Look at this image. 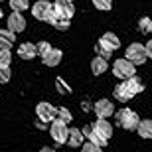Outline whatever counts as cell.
I'll use <instances>...</instances> for the list:
<instances>
[{
    "instance_id": "cell-23",
    "label": "cell",
    "mask_w": 152,
    "mask_h": 152,
    "mask_svg": "<svg viewBox=\"0 0 152 152\" xmlns=\"http://www.w3.org/2000/svg\"><path fill=\"white\" fill-rule=\"evenodd\" d=\"M10 61H12V51L6 48H0V67L10 65Z\"/></svg>"
},
{
    "instance_id": "cell-27",
    "label": "cell",
    "mask_w": 152,
    "mask_h": 152,
    "mask_svg": "<svg viewBox=\"0 0 152 152\" xmlns=\"http://www.w3.org/2000/svg\"><path fill=\"white\" fill-rule=\"evenodd\" d=\"M12 77V71H10V65H4L0 67V83H8Z\"/></svg>"
},
{
    "instance_id": "cell-28",
    "label": "cell",
    "mask_w": 152,
    "mask_h": 152,
    "mask_svg": "<svg viewBox=\"0 0 152 152\" xmlns=\"http://www.w3.org/2000/svg\"><path fill=\"white\" fill-rule=\"evenodd\" d=\"M95 53H97V56H101V57H105V59H109V57L113 56V51L107 50V48H103L99 42H97V45H95Z\"/></svg>"
},
{
    "instance_id": "cell-11",
    "label": "cell",
    "mask_w": 152,
    "mask_h": 152,
    "mask_svg": "<svg viewBox=\"0 0 152 152\" xmlns=\"http://www.w3.org/2000/svg\"><path fill=\"white\" fill-rule=\"evenodd\" d=\"M95 113L99 118H109V117H113V113H115V105L109 99H99L95 103Z\"/></svg>"
},
{
    "instance_id": "cell-19",
    "label": "cell",
    "mask_w": 152,
    "mask_h": 152,
    "mask_svg": "<svg viewBox=\"0 0 152 152\" xmlns=\"http://www.w3.org/2000/svg\"><path fill=\"white\" fill-rule=\"evenodd\" d=\"M136 130H138V134H140L142 138H150V136H152V121H150V118L138 121V124H136Z\"/></svg>"
},
{
    "instance_id": "cell-31",
    "label": "cell",
    "mask_w": 152,
    "mask_h": 152,
    "mask_svg": "<svg viewBox=\"0 0 152 152\" xmlns=\"http://www.w3.org/2000/svg\"><path fill=\"white\" fill-rule=\"evenodd\" d=\"M144 51H146V57H150V56H152V44H150V42L144 45Z\"/></svg>"
},
{
    "instance_id": "cell-24",
    "label": "cell",
    "mask_w": 152,
    "mask_h": 152,
    "mask_svg": "<svg viewBox=\"0 0 152 152\" xmlns=\"http://www.w3.org/2000/svg\"><path fill=\"white\" fill-rule=\"evenodd\" d=\"M93 6H95L97 10L107 12V10L113 8V0H93Z\"/></svg>"
},
{
    "instance_id": "cell-15",
    "label": "cell",
    "mask_w": 152,
    "mask_h": 152,
    "mask_svg": "<svg viewBox=\"0 0 152 152\" xmlns=\"http://www.w3.org/2000/svg\"><path fill=\"white\" fill-rule=\"evenodd\" d=\"M45 22H48V24H51V26H53L56 30H61V32L69 28V20H67V18L57 16V14H56L53 10L50 12V16H48V20H45Z\"/></svg>"
},
{
    "instance_id": "cell-21",
    "label": "cell",
    "mask_w": 152,
    "mask_h": 152,
    "mask_svg": "<svg viewBox=\"0 0 152 152\" xmlns=\"http://www.w3.org/2000/svg\"><path fill=\"white\" fill-rule=\"evenodd\" d=\"M8 2H10V8L16 12H22L30 8V0H8Z\"/></svg>"
},
{
    "instance_id": "cell-30",
    "label": "cell",
    "mask_w": 152,
    "mask_h": 152,
    "mask_svg": "<svg viewBox=\"0 0 152 152\" xmlns=\"http://www.w3.org/2000/svg\"><path fill=\"white\" fill-rule=\"evenodd\" d=\"M81 148H83V150L85 152H99V150H101V146H97V144H95V142H85V144H81Z\"/></svg>"
},
{
    "instance_id": "cell-29",
    "label": "cell",
    "mask_w": 152,
    "mask_h": 152,
    "mask_svg": "<svg viewBox=\"0 0 152 152\" xmlns=\"http://www.w3.org/2000/svg\"><path fill=\"white\" fill-rule=\"evenodd\" d=\"M50 48H51V45L48 44V42H38V44H36V53H38V56H42V53H45Z\"/></svg>"
},
{
    "instance_id": "cell-20",
    "label": "cell",
    "mask_w": 152,
    "mask_h": 152,
    "mask_svg": "<svg viewBox=\"0 0 152 152\" xmlns=\"http://www.w3.org/2000/svg\"><path fill=\"white\" fill-rule=\"evenodd\" d=\"M126 83H129L130 91H132L134 95H138V93H142V91H144V83H142V81H140L138 77H136V75L129 77V79H126Z\"/></svg>"
},
{
    "instance_id": "cell-1",
    "label": "cell",
    "mask_w": 152,
    "mask_h": 152,
    "mask_svg": "<svg viewBox=\"0 0 152 152\" xmlns=\"http://www.w3.org/2000/svg\"><path fill=\"white\" fill-rule=\"evenodd\" d=\"M113 73L117 75L118 79H129V77H132V75H136V65H132L126 57H121V59H115Z\"/></svg>"
},
{
    "instance_id": "cell-32",
    "label": "cell",
    "mask_w": 152,
    "mask_h": 152,
    "mask_svg": "<svg viewBox=\"0 0 152 152\" xmlns=\"http://www.w3.org/2000/svg\"><path fill=\"white\" fill-rule=\"evenodd\" d=\"M0 18H2V8H0Z\"/></svg>"
},
{
    "instance_id": "cell-9",
    "label": "cell",
    "mask_w": 152,
    "mask_h": 152,
    "mask_svg": "<svg viewBox=\"0 0 152 152\" xmlns=\"http://www.w3.org/2000/svg\"><path fill=\"white\" fill-rule=\"evenodd\" d=\"M42 61H44V65H48V67H56V65H59V61H61V50H57V48H50V50L45 51V53H42Z\"/></svg>"
},
{
    "instance_id": "cell-2",
    "label": "cell",
    "mask_w": 152,
    "mask_h": 152,
    "mask_svg": "<svg viewBox=\"0 0 152 152\" xmlns=\"http://www.w3.org/2000/svg\"><path fill=\"white\" fill-rule=\"evenodd\" d=\"M67 132H69V129H67V124L63 123L61 118H51V126H50V134H51V138L57 142V144H65V140H67Z\"/></svg>"
},
{
    "instance_id": "cell-25",
    "label": "cell",
    "mask_w": 152,
    "mask_h": 152,
    "mask_svg": "<svg viewBox=\"0 0 152 152\" xmlns=\"http://www.w3.org/2000/svg\"><path fill=\"white\" fill-rule=\"evenodd\" d=\"M56 87H57V91H59L61 95H69V93H71L69 85L63 81V77H56Z\"/></svg>"
},
{
    "instance_id": "cell-12",
    "label": "cell",
    "mask_w": 152,
    "mask_h": 152,
    "mask_svg": "<svg viewBox=\"0 0 152 152\" xmlns=\"http://www.w3.org/2000/svg\"><path fill=\"white\" fill-rule=\"evenodd\" d=\"M99 44L103 45V48H107V50L115 51L121 48V39H118L117 34H113V32H105V34L101 36V39H99Z\"/></svg>"
},
{
    "instance_id": "cell-14",
    "label": "cell",
    "mask_w": 152,
    "mask_h": 152,
    "mask_svg": "<svg viewBox=\"0 0 152 152\" xmlns=\"http://www.w3.org/2000/svg\"><path fill=\"white\" fill-rule=\"evenodd\" d=\"M91 126H93V129H95L101 136H105L107 140L111 138V134H113V126H111V123H109V121H105V118H99V121H95Z\"/></svg>"
},
{
    "instance_id": "cell-16",
    "label": "cell",
    "mask_w": 152,
    "mask_h": 152,
    "mask_svg": "<svg viewBox=\"0 0 152 152\" xmlns=\"http://www.w3.org/2000/svg\"><path fill=\"white\" fill-rule=\"evenodd\" d=\"M83 140H85V136H83V132H81V129H69L67 140H65L69 146L77 148V146H81V144H83Z\"/></svg>"
},
{
    "instance_id": "cell-33",
    "label": "cell",
    "mask_w": 152,
    "mask_h": 152,
    "mask_svg": "<svg viewBox=\"0 0 152 152\" xmlns=\"http://www.w3.org/2000/svg\"><path fill=\"white\" fill-rule=\"evenodd\" d=\"M71 2H73V0H71Z\"/></svg>"
},
{
    "instance_id": "cell-13",
    "label": "cell",
    "mask_w": 152,
    "mask_h": 152,
    "mask_svg": "<svg viewBox=\"0 0 152 152\" xmlns=\"http://www.w3.org/2000/svg\"><path fill=\"white\" fill-rule=\"evenodd\" d=\"M36 56H38V53H36V45L32 44V42H24V44L18 45V57L30 61V59H34Z\"/></svg>"
},
{
    "instance_id": "cell-6",
    "label": "cell",
    "mask_w": 152,
    "mask_h": 152,
    "mask_svg": "<svg viewBox=\"0 0 152 152\" xmlns=\"http://www.w3.org/2000/svg\"><path fill=\"white\" fill-rule=\"evenodd\" d=\"M36 115H38V118H39V121H44V123H50L51 118H56L57 109L53 107L51 103L42 101V103H38V105H36Z\"/></svg>"
},
{
    "instance_id": "cell-5",
    "label": "cell",
    "mask_w": 152,
    "mask_h": 152,
    "mask_svg": "<svg viewBox=\"0 0 152 152\" xmlns=\"http://www.w3.org/2000/svg\"><path fill=\"white\" fill-rule=\"evenodd\" d=\"M51 10L56 12L57 16L61 18H67V20H71L75 14V6L71 0H56L53 4H51Z\"/></svg>"
},
{
    "instance_id": "cell-34",
    "label": "cell",
    "mask_w": 152,
    "mask_h": 152,
    "mask_svg": "<svg viewBox=\"0 0 152 152\" xmlns=\"http://www.w3.org/2000/svg\"><path fill=\"white\" fill-rule=\"evenodd\" d=\"M0 2H2V0H0Z\"/></svg>"
},
{
    "instance_id": "cell-3",
    "label": "cell",
    "mask_w": 152,
    "mask_h": 152,
    "mask_svg": "<svg viewBox=\"0 0 152 152\" xmlns=\"http://www.w3.org/2000/svg\"><path fill=\"white\" fill-rule=\"evenodd\" d=\"M124 57H126L132 65H142V63L148 59L142 44H130L129 48H126V51H124Z\"/></svg>"
},
{
    "instance_id": "cell-26",
    "label": "cell",
    "mask_w": 152,
    "mask_h": 152,
    "mask_svg": "<svg viewBox=\"0 0 152 152\" xmlns=\"http://www.w3.org/2000/svg\"><path fill=\"white\" fill-rule=\"evenodd\" d=\"M138 30H140L142 34H148V32H150L152 30V20L150 18H140V22H138Z\"/></svg>"
},
{
    "instance_id": "cell-17",
    "label": "cell",
    "mask_w": 152,
    "mask_h": 152,
    "mask_svg": "<svg viewBox=\"0 0 152 152\" xmlns=\"http://www.w3.org/2000/svg\"><path fill=\"white\" fill-rule=\"evenodd\" d=\"M107 67H109V63H107L105 57L95 56L93 59H91V71H93V75H103L105 71H107Z\"/></svg>"
},
{
    "instance_id": "cell-8",
    "label": "cell",
    "mask_w": 152,
    "mask_h": 152,
    "mask_svg": "<svg viewBox=\"0 0 152 152\" xmlns=\"http://www.w3.org/2000/svg\"><path fill=\"white\" fill-rule=\"evenodd\" d=\"M50 12H51V2H48V0H38V2L32 6V14H34V18L36 20H42V22L48 20Z\"/></svg>"
},
{
    "instance_id": "cell-22",
    "label": "cell",
    "mask_w": 152,
    "mask_h": 152,
    "mask_svg": "<svg viewBox=\"0 0 152 152\" xmlns=\"http://www.w3.org/2000/svg\"><path fill=\"white\" fill-rule=\"evenodd\" d=\"M57 118H61L65 124H69L71 121H73V115H71V111L69 109H65V107H61V109H57V115H56Z\"/></svg>"
},
{
    "instance_id": "cell-4",
    "label": "cell",
    "mask_w": 152,
    "mask_h": 152,
    "mask_svg": "<svg viewBox=\"0 0 152 152\" xmlns=\"http://www.w3.org/2000/svg\"><path fill=\"white\" fill-rule=\"evenodd\" d=\"M117 121L118 124L123 126L124 130H136V124H138V115L134 111H130V109H123V111H118L117 113Z\"/></svg>"
},
{
    "instance_id": "cell-18",
    "label": "cell",
    "mask_w": 152,
    "mask_h": 152,
    "mask_svg": "<svg viewBox=\"0 0 152 152\" xmlns=\"http://www.w3.org/2000/svg\"><path fill=\"white\" fill-rule=\"evenodd\" d=\"M16 42V34L10 32V30H0V48H6V50H10L12 45Z\"/></svg>"
},
{
    "instance_id": "cell-10",
    "label": "cell",
    "mask_w": 152,
    "mask_h": 152,
    "mask_svg": "<svg viewBox=\"0 0 152 152\" xmlns=\"http://www.w3.org/2000/svg\"><path fill=\"white\" fill-rule=\"evenodd\" d=\"M113 95H115V99H117V101H121V103H129L130 99L134 97V93L130 91L129 83H126V79H123V83H118L117 87H115Z\"/></svg>"
},
{
    "instance_id": "cell-7",
    "label": "cell",
    "mask_w": 152,
    "mask_h": 152,
    "mask_svg": "<svg viewBox=\"0 0 152 152\" xmlns=\"http://www.w3.org/2000/svg\"><path fill=\"white\" fill-rule=\"evenodd\" d=\"M8 30L14 32V34H20L26 30V18L22 16V12H12L10 16H8Z\"/></svg>"
}]
</instances>
